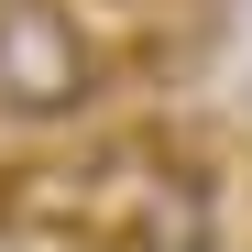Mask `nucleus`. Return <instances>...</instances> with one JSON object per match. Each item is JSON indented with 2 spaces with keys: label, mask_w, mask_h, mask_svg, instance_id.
Returning a JSON list of instances; mask_svg holds the SVG:
<instances>
[{
  "label": "nucleus",
  "mask_w": 252,
  "mask_h": 252,
  "mask_svg": "<svg viewBox=\"0 0 252 252\" xmlns=\"http://www.w3.org/2000/svg\"><path fill=\"white\" fill-rule=\"evenodd\" d=\"M154 154V132H143ZM110 252H220V208H208V176H176L154 154V187L110 208Z\"/></svg>",
  "instance_id": "2"
},
{
  "label": "nucleus",
  "mask_w": 252,
  "mask_h": 252,
  "mask_svg": "<svg viewBox=\"0 0 252 252\" xmlns=\"http://www.w3.org/2000/svg\"><path fill=\"white\" fill-rule=\"evenodd\" d=\"M88 99H99V44H88V22L55 11V0H11V11H0V110L66 121V110H88Z\"/></svg>",
  "instance_id": "1"
}]
</instances>
